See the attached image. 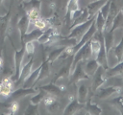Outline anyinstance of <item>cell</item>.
I'll return each mask as SVG.
<instances>
[{
  "instance_id": "36",
  "label": "cell",
  "mask_w": 123,
  "mask_h": 115,
  "mask_svg": "<svg viewBox=\"0 0 123 115\" xmlns=\"http://www.w3.org/2000/svg\"><path fill=\"white\" fill-rule=\"evenodd\" d=\"M3 66H4V60H3V58L0 57V71L2 70Z\"/></svg>"
},
{
  "instance_id": "40",
  "label": "cell",
  "mask_w": 123,
  "mask_h": 115,
  "mask_svg": "<svg viewBox=\"0 0 123 115\" xmlns=\"http://www.w3.org/2000/svg\"><path fill=\"white\" fill-rule=\"evenodd\" d=\"M122 81H123V78H122Z\"/></svg>"
},
{
  "instance_id": "35",
  "label": "cell",
  "mask_w": 123,
  "mask_h": 115,
  "mask_svg": "<svg viewBox=\"0 0 123 115\" xmlns=\"http://www.w3.org/2000/svg\"><path fill=\"white\" fill-rule=\"evenodd\" d=\"M115 103L118 104V105L123 108V97H118L117 99H115Z\"/></svg>"
},
{
  "instance_id": "19",
  "label": "cell",
  "mask_w": 123,
  "mask_h": 115,
  "mask_svg": "<svg viewBox=\"0 0 123 115\" xmlns=\"http://www.w3.org/2000/svg\"><path fill=\"white\" fill-rule=\"evenodd\" d=\"M104 43L107 50V53L111 49V47L114 45V32H108L105 33L104 35Z\"/></svg>"
},
{
  "instance_id": "4",
  "label": "cell",
  "mask_w": 123,
  "mask_h": 115,
  "mask_svg": "<svg viewBox=\"0 0 123 115\" xmlns=\"http://www.w3.org/2000/svg\"><path fill=\"white\" fill-rule=\"evenodd\" d=\"M96 93V97L100 100H106L109 99L110 97L115 95V94H119L121 91V87L117 86V85H111V86H107V87H103V88H98Z\"/></svg>"
},
{
  "instance_id": "30",
  "label": "cell",
  "mask_w": 123,
  "mask_h": 115,
  "mask_svg": "<svg viewBox=\"0 0 123 115\" xmlns=\"http://www.w3.org/2000/svg\"><path fill=\"white\" fill-rule=\"evenodd\" d=\"M42 102H43L44 105L47 107V106H49V105H51V104H53L54 103H56V102H57V95L47 93V94L44 96V98H43Z\"/></svg>"
},
{
  "instance_id": "20",
  "label": "cell",
  "mask_w": 123,
  "mask_h": 115,
  "mask_svg": "<svg viewBox=\"0 0 123 115\" xmlns=\"http://www.w3.org/2000/svg\"><path fill=\"white\" fill-rule=\"evenodd\" d=\"M64 48H65L64 46H61V47L56 48L55 50L51 51V52L48 54V57H47L46 60H47V61H49L50 63H53L54 61H56V60L59 58V57L62 55V53L63 52Z\"/></svg>"
},
{
  "instance_id": "8",
  "label": "cell",
  "mask_w": 123,
  "mask_h": 115,
  "mask_svg": "<svg viewBox=\"0 0 123 115\" xmlns=\"http://www.w3.org/2000/svg\"><path fill=\"white\" fill-rule=\"evenodd\" d=\"M33 65H34V59L31 58L28 62H26L22 67H21V70H20V74H19V78L18 80H16L17 81V84H23L24 80L28 78V76L31 74V72L34 70L33 69Z\"/></svg>"
},
{
  "instance_id": "38",
  "label": "cell",
  "mask_w": 123,
  "mask_h": 115,
  "mask_svg": "<svg viewBox=\"0 0 123 115\" xmlns=\"http://www.w3.org/2000/svg\"><path fill=\"white\" fill-rule=\"evenodd\" d=\"M119 12H120L121 14H123V7H122V8H120V10H119Z\"/></svg>"
},
{
  "instance_id": "11",
  "label": "cell",
  "mask_w": 123,
  "mask_h": 115,
  "mask_svg": "<svg viewBox=\"0 0 123 115\" xmlns=\"http://www.w3.org/2000/svg\"><path fill=\"white\" fill-rule=\"evenodd\" d=\"M39 72H40V65L31 72V74L28 76V78L24 80V82L22 84V87H24V88L33 87V85H35L36 82L37 81V79H38V76H39Z\"/></svg>"
},
{
  "instance_id": "3",
  "label": "cell",
  "mask_w": 123,
  "mask_h": 115,
  "mask_svg": "<svg viewBox=\"0 0 123 115\" xmlns=\"http://www.w3.org/2000/svg\"><path fill=\"white\" fill-rule=\"evenodd\" d=\"M106 68H104L103 66H99L98 69L96 70V72L94 73L93 80H92V90L96 91L98 88L102 87L103 84L106 83V81L108 80V78L106 77Z\"/></svg>"
},
{
  "instance_id": "28",
  "label": "cell",
  "mask_w": 123,
  "mask_h": 115,
  "mask_svg": "<svg viewBox=\"0 0 123 115\" xmlns=\"http://www.w3.org/2000/svg\"><path fill=\"white\" fill-rule=\"evenodd\" d=\"M86 108L87 110V113H89V114H100V113H102V109L96 104H92V102L90 100L87 101Z\"/></svg>"
},
{
  "instance_id": "17",
  "label": "cell",
  "mask_w": 123,
  "mask_h": 115,
  "mask_svg": "<svg viewBox=\"0 0 123 115\" xmlns=\"http://www.w3.org/2000/svg\"><path fill=\"white\" fill-rule=\"evenodd\" d=\"M29 24H30V20L27 17V15H23L22 17L19 18V20L17 21V29L20 32L21 37H23L25 35V34L28 31L29 28Z\"/></svg>"
},
{
  "instance_id": "10",
  "label": "cell",
  "mask_w": 123,
  "mask_h": 115,
  "mask_svg": "<svg viewBox=\"0 0 123 115\" xmlns=\"http://www.w3.org/2000/svg\"><path fill=\"white\" fill-rule=\"evenodd\" d=\"M78 88H77V100L79 103L81 104H86V100H87V96H88V86L83 82V80L78 82Z\"/></svg>"
},
{
  "instance_id": "13",
  "label": "cell",
  "mask_w": 123,
  "mask_h": 115,
  "mask_svg": "<svg viewBox=\"0 0 123 115\" xmlns=\"http://www.w3.org/2000/svg\"><path fill=\"white\" fill-rule=\"evenodd\" d=\"M99 66H100V64L97 61V59L91 58L86 60V63H85V66H84V70H85L86 74L88 77H92Z\"/></svg>"
},
{
  "instance_id": "5",
  "label": "cell",
  "mask_w": 123,
  "mask_h": 115,
  "mask_svg": "<svg viewBox=\"0 0 123 115\" xmlns=\"http://www.w3.org/2000/svg\"><path fill=\"white\" fill-rule=\"evenodd\" d=\"M81 9L79 6V0H68L66 3V12L65 13H69V19L72 22L81 12Z\"/></svg>"
},
{
  "instance_id": "6",
  "label": "cell",
  "mask_w": 123,
  "mask_h": 115,
  "mask_svg": "<svg viewBox=\"0 0 123 115\" xmlns=\"http://www.w3.org/2000/svg\"><path fill=\"white\" fill-rule=\"evenodd\" d=\"M71 80H72V82L74 83H78L79 81L81 80H87L89 77L86 74L84 68L82 67V61L78 62V64L76 65L73 73L71 74Z\"/></svg>"
},
{
  "instance_id": "12",
  "label": "cell",
  "mask_w": 123,
  "mask_h": 115,
  "mask_svg": "<svg viewBox=\"0 0 123 115\" xmlns=\"http://www.w3.org/2000/svg\"><path fill=\"white\" fill-rule=\"evenodd\" d=\"M84 104H81L78 102V100L75 98L74 100L70 101L68 104L65 106L64 110L62 111L63 114H76L80 112V109L83 108Z\"/></svg>"
},
{
  "instance_id": "31",
  "label": "cell",
  "mask_w": 123,
  "mask_h": 115,
  "mask_svg": "<svg viewBox=\"0 0 123 115\" xmlns=\"http://www.w3.org/2000/svg\"><path fill=\"white\" fill-rule=\"evenodd\" d=\"M24 50H25V54L26 55H32L33 56V54L35 53V50H36L35 41H33V40L26 41L25 45H24Z\"/></svg>"
},
{
  "instance_id": "18",
  "label": "cell",
  "mask_w": 123,
  "mask_h": 115,
  "mask_svg": "<svg viewBox=\"0 0 123 115\" xmlns=\"http://www.w3.org/2000/svg\"><path fill=\"white\" fill-rule=\"evenodd\" d=\"M50 73H51V69H50V62L45 60L41 65H40V72H39V76H38V79H37V81L39 80H42L46 78H48L50 76Z\"/></svg>"
},
{
  "instance_id": "34",
  "label": "cell",
  "mask_w": 123,
  "mask_h": 115,
  "mask_svg": "<svg viewBox=\"0 0 123 115\" xmlns=\"http://www.w3.org/2000/svg\"><path fill=\"white\" fill-rule=\"evenodd\" d=\"M37 104H30V106L27 108V110L24 112L25 114H37Z\"/></svg>"
},
{
  "instance_id": "14",
  "label": "cell",
  "mask_w": 123,
  "mask_h": 115,
  "mask_svg": "<svg viewBox=\"0 0 123 115\" xmlns=\"http://www.w3.org/2000/svg\"><path fill=\"white\" fill-rule=\"evenodd\" d=\"M106 77L108 78V80L110 78H112V77H118L120 75H123V60L110 68H107L106 69Z\"/></svg>"
},
{
  "instance_id": "21",
  "label": "cell",
  "mask_w": 123,
  "mask_h": 115,
  "mask_svg": "<svg viewBox=\"0 0 123 115\" xmlns=\"http://www.w3.org/2000/svg\"><path fill=\"white\" fill-rule=\"evenodd\" d=\"M9 19H10V13H7L4 16H0V35L5 36L7 34V30L9 27Z\"/></svg>"
},
{
  "instance_id": "1",
  "label": "cell",
  "mask_w": 123,
  "mask_h": 115,
  "mask_svg": "<svg viewBox=\"0 0 123 115\" xmlns=\"http://www.w3.org/2000/svg\"><path fill=\"white\" fill-rule=\"evenodd\" d=\"M94 17H95V16H94ZM94 17L91 18V19H89V20H87L86 22H85V23H83V24H80V25H78V26L72 28V29L70 30L69 34H68L66 37L75 38V39L77 40V43H78V41L82 38V36L84 35V34H85V33L87 31V29L90 27L92 21L94 20Z\"/></svg>"
},
{
  "instance_id": "23",
  "label": "cell",
  "mask_w": 123,
  "mask_h": 115,
  "mask_svg": "<svg viewBox=\"0 0 123 115\" xmlns=\"http://www.w3.org/2000/svg\"><path fill=\"white\" fill-rule=\"evenodd\" d=\"M105 22H106L105 17L101 14L100 12H98L95 15V25H96L97 32H100V33L103 34V29H104V26H105Z\"/></svg>"
},
{
  "instance_id": "37",
  "label": "cell",
  "mask_w": 123,
  "mask_h": 115,
  "mask_svg": "<svg viewBox=\"0 0 123 115\" xmlns=\"http://www.w3.org/2000/svg\"><path fill=\"white\" fill-rule=\"evenodd\" d=\"M30 1H31V0H21V3L25 5V4H27L28 2H30Z\"/></svg>"
},
{
  "instance_id": "33",
  "label": "cell",
  "mask_w": 123,
  "mask_h": 115,
  "mask_svg": "<svg viewBox=\"0 0 123 115\" xmlns=\"http://www.w3.org/2000/svg\"><path fill=\"white\" fill-rule=\"evenodd\" d=\"M25 6H30V8H36V9L40 10L41 2H40V0H31L30 2L25 4ZM30 8H28V9H30Z\"/></svg>"
},
{
  "instance_id": "32",
  "label": "cell",
  "mask_w": 123,
  "mask_h": 115,
  "mask_svg": "<svg viewBox=\"0 0 123 115\" xmlns=\"http://www.w3.org/2000/svg\"><path fill=\"white\" fill-rule=\"evenodd\" d=\"M9 112L11 113V114H15L17 111H18V109H19V104H18V102L16 101V100H14V101H12L11 104H10V105H9Z\"/></svg>"
},
{
  "instance_id": "27",
  "label": "cell",
  "mask_w": 123,
  "mask_h": 115,
  "mask_svg": "<svg viewBox=\"0 0 123 115\" xmlns=\"http://www.w3.org/2000/svg\"><path fill=\"white\" fill-rule=\"evenodd\" d=\"M31 23L33 24V27L35 29H38V30H41V31L45 30L47 28V26H48V21L46 19H44V18H41V17L36 19L35 21H33Z\"/></svg>"
},
{
  "instance_id": "22",
  "label": "cell",
  "mask_w": 123,
  "mask_h": 115,
  "mask_svg": "<svg viewBox=\"0 0 123 115\" xmlns=\"http://www.w3.org/2000/svg\"><path fill=\"white\" fill-rule=\"evenodd\" d=\"M39 89H42V90H44L46 93L54 94V95H59V94L62 92L61 89L59 88L58 84H53V83H49V84L43 85V86H41Z\"/></svg>"
},
{
  "instance_id": "9",
  "label": "cell",
  "mask_w": 123,
  "mask_h": 115,
  "mask_svg": "<svg viewBox=\"0 0 123 115\" xmlns=\"http://www.w3.org/2000/svg\"><path fill=\"white\" fill-rule=\"evenodd\" d=\"M108 0H92L90 1L87 6L86 7V10H87V12H88V15H89V18H93L96 13L99 12V10L101 9V7L107 2Z\"/></svg>"
},
{
  "instance_id": "24",
  "label": "cell",
  "mask_w": 123,
  "mask_h": 115,
  "mask_svg": "<svg viewBox=\"0 0 123 115\" xmlns=\"http://www.w3.org/2000/svg\"><path fill=\"white\" fill-rule=\"evenodd\" d=\"M43 31L41 30H38V29H34L33 31L27 33L24 37L26 38V41H29V40H33V41H37L38 39V37L42 34Z\"/></svg>"
},
{
  "instance_id": "29",
  "label": "cell",
  "mask_w": 123,
  "mask_h": 115,
  "mask_svg": "<svg viewBox=\"0 0 123 115\" xmlns=\"http://www.w3.org/2000/svg\"><path fill=\"white\" fill-rule=\"evenodd\" d=\"M122 25H123V14H121V13L118 12V13L116 14V16H115L114 19H113V22H112V26H111V32H114L116 29L120 28ZM111 31H110V32H111Z\"/></svg>"
},
{
  "instance_id": "39",
  "label": "cell",
  "mask_w": 123,
  "mask_h": 115,
  "mask_svg": "<svg viewBox=\"0 0 123 115\" xmlns=\"http://www.w3.org/2000/svg\"><path fill=\"white\" fill-rule=\"evenodd\" d=\"M3 1H4V0H0V4H1V3L3 2Z\"/></svg>"
},
{
  "instance_id": "41",
  "label": "cell",
  "mask_w": 123,
  "mask_h": 115,
  "mask_svg": "<svg viewBox=\"0 0 123 115\" xmlns=\"http://www.w3.org/2000/svg\"><path fill=\"white\" fill-rule=\"evenodd\" d=\"M91 1H92V0H91Z\"/></svg>"
},
{
  "instance_id": "2",
  "label": "cell",
  "mask_w": 123,
  "mask_h": 115,
  "mask_svg": "<svg viewBox=\"0 0 123 115\" xmlns=\"http://www.w3.org/2000/svg\"><path fill=\"white\" fill-rule=\"evenodd\" d=\"M14 90V81L11 76L3 77L0 81V96L3 98H8L12 95Z\"/></svg>"
},
{
  "instance_id": "16",
  "label": "cell",
  "mask_w": 123,
  "mask_h": 115,
  "mask_svg": "<svg viewBox=\"0 0 123 115\" xmlns=\"http://www.w3.org/2000/svg\"><path fill=\"white\" fill-rule=\"evenodd\" d=\"M37 92L36 89L34 88H20V89H17V90H13L12 93V97L13 99H21V98H24V97H27L29 95H32V94H35Z\"/></svg>"
},
{
  "instance_id": "15",
  "label": "cell",
  "mask_w": 123,
  "mask_h": 115,
  "mask_svg": "<svg viewBox=\"0 0 123 115\" xmlns=\"http://www.w3.org/2000/svg\"><path fill=\"white\" fill-rule=\"evenodd\" d=\"M89 19H91V18H89V15H88V12H87V10H86V8H85V9H83L82 11H81V12L79 13V15L71 22L72 24H71V27H70V30L72 29V28H74V27H76V26H78V25H80V24H83V23H85V22H86L87 20H89Z\"/></svg>"
},
{
  "instance_id": "7",
  "label": "cell",
  "mask_w": 123,
  "mask_h": 115,
  "mask_svg": "<svg viewBox=\"0 0 123 115\" xmlns=\"http://www.w3.org/2000/svg\"><path fill=\"white\" fill-rule=\"evenodd\" d=\"M108 54L111 55V57L114 58L116 64L123 60V37L120 39V41L116 45H113L111 47V49L107 53V55Z\"/></svg>"
},
{
  "instance_id": "25",
  "label": "cell",
  "mask_w": 123,
  "mask_h": 115,
  "mask_svg": "<svg viewBox=\"0 0 123 115\" xmlns=\"http://www.w3.org/2000/svg\"><path fill=\"white\" fill-rule=\"evenodd\" d=\"M39 11H40V10L36 9V8H30V9L27 10L26 15H27V17L29 18L30 22H33V21H35L36 19H37V18L40 17V12H39Z\"/></svg>"
},
{
  "instance_id": "26",
  "label": "cell",
  "mask_w": 123,
  "mask_h": 115,
  "mask_svg": "<svg viewBox=\"0 0 123 115\" xmlns=\"http://www.w3.org/2000/svg\"><path fill=\"white\" fill-rule=\"evenodd\" d=\"M46 94H47V93H46L44 90L40 89V91H39V92L35 93V95L30 99V104L38 105V104H39V103H40V102H42V100H43V98H44V96H45Z\"/></svg>"
}]
</instances>
